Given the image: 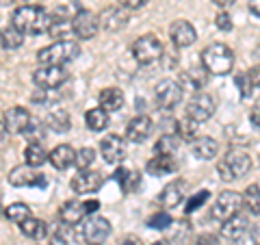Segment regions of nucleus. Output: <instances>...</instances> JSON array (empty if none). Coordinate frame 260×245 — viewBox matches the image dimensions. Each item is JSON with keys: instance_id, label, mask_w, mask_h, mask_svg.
<instances>
[{"instance_id": "nucleus-1", "label": "nucleus", "mask_w": 260, "mask_h": 245, "mask_svg": "<svg viewBox=\"0 0 260 245\" xmlns=\"http://www.w3.org/2000/svg\"><path fill=\"white\" fill-rule=\"evenodd\" d=\"M50 13L44 7L37 5H24L11 18V26L18 28L22 35H46L50 28Z\"/></svg>"}, {"instance_id": "nucleus-2", "label": "nucleus", "mask_w": 260, "mask_h": 245, "mask_svg": "<svg viewBox=\"0 0 260 245\" xmlns=\"http://www.w3.org/2000/svg\"><path fill=\"white\" fill-rule=\"evenodd\" d=\"M251 167H254V161L247 152H241V150H232L228 152L225 157H221V161L217 163V174L223 182H234V180H241L245 178Z\"/></svg>"}, {"instance_id": "nucleus-3", "label": "nucleus", "mask_w": 260, "mask_h": 245, "mask_svg": "<svg viewBox=\"0 0 260 245\" xmlns=\"http://www.w3.org/2000/svg\"><path fill=\"white\" fill-rule=\"evenodd\" d=\"M202 65L210 74L225 76L234 68V52L228 44H210L202 52Z\"/></svg>"}, {"instance_id": "nucleus-4", "label": "nucleus", "mask_w": 260, "mask_h": 245, "mask_svg": "<svg viewBox=\"0 0 260 245\" xmlns=\"http://www.w3.org/2000/svg\"><path fill=\"white\" fill-rule=\"evenodd\" d=\"M80 46L76 42H70V39H61V42H54L52 46L42 48L37 52V61L39 65H68L72 61H76L80 56Z\"/></svg>"}, {"instance_id": "nucleus-5", "label": "nucleus", "mask_w": 260, "mask_h": 245, "mask_svg": "<svg viewBox=\"0 0 260 245\" xmlns=\"http://www.w3.org/2000/svg\"><path fill=\"white\" fill-rule=\"evenodd\" d=\"M32 80L42 91H52L70 80V70H65V65H39L32 74Z\"/></svg>"}, {"instance_id": "nucleus-6", "label": "nucleus", "mask_w": 260, "mask_h": 245, "mask_svg": "<svg viewBox=\"0 0 260 245\" xmlns=\"http://www.w3.org/2000/svg\"><path fill=\"white\" fill-rule=\"evenodd\" d=\"M165 54L160 39L156 35H143L133 44V59L139 65H152Z\"/></svg>"}, {"instance_id": "nucleus-7", "label": "nucleus", "mask_w": 260, "mask_h": 245, "mask_svg": "<svg viewBox=\"0 0 260 245\" xmlns=\"http://www.w3.org/2000/svg\"><path fill=\"white\" fill-rule=\"evenodd\" d=\"M100 208V202L98 200H68L63 204V206L59 208V219L65 224V226H76L80 224L87 215L95 213V210Z\"/></svg>"}, {"instance_id": "nucleus-8", "label": "nucleus", "mask_w": 260, "mask_h": 245, "mask_svg": "<svg viewBox=\"0 0 260 245\" xmlns=\"http://www.w3.org/2000/svg\"><path fill=\"white\" fill-rule=\"evenodd\" d=\"M243 208V195L239 191H223L217 195V202L213 206V217L219 222H225L228 217L241 213Z\"/></svg>"}, {"instance_id": "nucleus-9", "label": "nucleus", "mask_w": 260, "mask_h": 245, "mask_svg": "<svg viewBox=\"0 0 260 245\" xmlns=\"http://www.w3.org/2000/svg\"><path fill=\"white\" fill-rule=\"evenodd\" d=\"M215 113V100L208 94H195L189 104H186V117L193 119L195 124H204L213 117Z\"/></svg>"}, {"instance_id": "nucleus-10", "label": "nucleus", "mask_w": 260, "mask_h": 245, "mask_svg": "<svg viewBox=\"0 0 260 245\" xmlns=\"http://www.w3.org/2000/svg\"><path fill=\"white\" fill-rule=\"evenodd\" d=\"M7 180H9L11 187H37V189H44L48 185L46 176L39 174L35 167L30 165H18L9 171V176H7Z\"/></svg>"}, {"instance_id": "nucleus-11", "label": "nucleus", "mask_w": 260, "mask_h": 245, "mask_svg": "<svg viewBox=\"0 0 260 245\" xmlns=\"http://www.w3.org/2000/svg\"><path fill=\"white\" fill-rule=\"evenodd\" d=\"M184 89L176 83V80H160L154 89V98H156V104L160 109H174L176 104L182 102Z\"/></svg>"}, {"instance_id": "nucleus-12", "label": "nucleus", "mask_w": 260, "mask_h": 245, "mask_svg": "<svg viewBox=\"0 0 260 245\" xmlns=\"http://www.w3.org/2000/svg\"><path fill=\"white\" fill-rule=\"evenodd\" d=\"M98 28H100V24H98V15L87 11V9H80L72 15V33L78 37V39H91L95 37Z\"/></svg>"}, {"instance_id": "nucleus-13", "label": "nucleus", "mask_w": 260, "mask_h": 245, "mask_svg": "<svg viewBox=\"0 0 260 245\" xmlns=\"http://www.w3.org/2000/svg\"><path fill=\"white\" fill-rule=\"evenodd\" d=\"M104 178L100 171H93V169H80L78 174L70 180V187L72 191H74L76 195H87V193H93L102 187Z\"/></svg>"}, {"instance_id": "nucleus-14", "label": "nucleus", "mask_w": 260, "mask_h": 245, "mask_svg": "<svg viewBox=\"0 0 260 245\" xmlns=\"http://www.w3.org/2000/svg\"><path fill=\"white\" fill-rule=\"evenodd\" d=\"M169 39H172V44L178 50H182V48H189L195 44L198 30H195V26L189 20H176L172 24V28H169Z\"/></svg>"}, {"instance_id": "nucleus-15", "label": "nucleus", "mask_w": 260, "mask_h": 245, "mask_svg": "<svg viewBox=\"0 0 260 245\" xmlns=\"http://www.w3.org/2000/svg\"><path fill=\"white\" fill-rule=\"evenodd\" d=\"M100 154L109 165H117L126 159V141L119 135H109L100 141Z\"/></svg>"}, {"instance_id": "nucleus-16", "label": "nucleus", "mask_w": 260, "mask_h": 245, "mask_svg": "<svg viewBox=\"0 0 260 245\" xmlns=\"http://www.w3.org/2000/svg\"><path fill=\"white\" fill-rule=\"evenodd\" d=\"M128 11L124 7H107L100 15H98V24L107 33H117L128 24Z\"/></svg>"}, {"instance_id": "nucleus-17", "label": "nucleus", "mask_w": 260, "mask_h": 245, "mask_svg": "<svg viewBox=\"0 0 260 245\" xmlns=\"http://www.w3.org/2000/svg\"><path fill=\"white\" fill-rule=\"evenodd\" d=\"M109 234H111V224H109V219H104V217L93 215V217H89L87 222L83 224L85 241L93 243V245H100Z\"/></svg>"}, {"instance_id": "nucleus-18", "label": "nucleus", "mask_w": 260, "mask_h": 245, "mask_svg": "<svg viewBox=\"0 0 260 245\" xmlns=\"http://www.w3.org/2000/svg\"><path fill=\"white\" fill-rule=\"evenodd\" d=\"M28 121H30V113L24 107H11L3 115V126L9 135H22L24 128L28 126Z\"/></svg>"}, {"instance_id": "nucleus-19", "label": "nucleus", "mask_w": 260, "mask_h": 245, "mask_svg": "<svg viewBox=\"0 0 260 245\" xmlns=\"http://www.w3.org/2000/svg\"><path fill=\"white\" fill-rule=\"evenodd\" d=\"M154 121L148 115H137L126 124V139L133 143H143L152 135Z\"/></svg>"}, {"instance_id": "nucleus-20", "label": "nucleus", "mask_w": 260, "mask_h": 245, "mask_svg": "<svg viewBox=\"0 0 260 245\" xmlns=\"http://www.w3.org/2000/svg\"><path fill=\"white\" fill-rule=\"evenodd\" d=\"M186 187H189V182H186L184 178H178V180H172L169 185H165V189L160 191L158 202H160L165 208H176L178 204H182V200H184V195H186Z\"/></svg>"}, {"instance_id": "nucleus-21", "label": "nucleus", "mask_w": 260, "mask_h": 245, "mask_svg": "<svg viewBox=\"0 0 260 245\" xmlns=\"http://www.w3.org/2000/svg\"><path fill=\"white\" fill-rule=\"evenodd\" d=\"M74 159H76V150L72 148V145L63 143V145H56V148L48 154V161H50V165L54 169H70L72 165H74Z\"/></svg>"}, {"instance_id": "nucleus-22", "label": "nucleus", "mask_w": 260, "mask_h": 245, "mask_svg": "<svg viewBox=\"0 0 260 245\" xmlns=\"http://www.w3.org/2000/svg\"><path fill=\"white\" fill-rule=\"evenodd\" d=\"M150 176H162V174H174L178 171V161L174 159V154H156L154 159L148 161L145 165Z\"/></svg>"}, {"instance_id": "nucleus-23", "label": "nucleus", "mask_w": 260, "mask_h": 245, "mask_svg": "<svg viewBox=\"0 0 260 245\" xmlns=\"http://www.w3.org/2000/svg\"><path fill=\"white\" fill-rule=\"evenodd\" d=\"M98 102H100V109H104L107 113H115L124 107L126 98H124V91H121L119 87H107L100 91V96H98Z\"/></svg>"}, {"instance_id": "nucleus-24", "label": "nucleus", "mask_w": 260, "mask_h": 245, "mask_svg": "<svg viewBox=\"0 0 260 245\" xmlns=\"http://www.w3.org/2000/svg\"><path fill=\"white\" fill-rule=\"evenodd\" d=\"M193 157L200 161H213L219 152V143L215 141L213 137H195L191 143Z\"/></svg>"}, {"instance_id": "nucleus-25", "label": "nucleus", "mask_w": 260, "mask_h": 245, "mask_svg": "<svg viewBox=\"0 0 260 245\" xmlns=\"http://www.w3.org/2000/svg\"><path fill=\"white\" fill-rule=\"evenodd\" d=\"M247 224H249L247 217H243L241 213L228 217L221 226V236H225V239H230V241L239 239V236H243L247 232Z\"/></svg>"}, {"instance_id": "nucleus-26", "label": "nucleus", "mask_w": 260, "mask_h": 245, "mask_svg": "<svg viewBox=\"0 0 260 245\" xmlns=\"http://www.w3.org/2000/svg\"><path fill=\"white\" fill-rule=\"evenodd\" d=\"M113 180L119 185V189L124 193H133L139 189L141 185V176L137 171H130V169H124V167H117L115 174H113Z\"/></svg>"}, {"instance_id": "nucleus-27", "label": "nucleus", "mask_w": 260, "mask_h": 245, "mask_svg": "<svg viewBox=\"0 0 260 245\" xmlns=\"http://www.w3.org/2000/svg\"><path fill=\"white\" fill-rule=\"evenodd\" d=\"M20 226V232L24 236H28V239L32 241H39V239H44V236L48 234V224L44 222V219H37V217H28V219H24Z\"/></svg>"}, {"instance_id": "nucleus-28", "label": "nucleus", "mask_w": 260, "mask_h": 245, "mask_svg": "<svg viewBox=\"0 0 260 245\" xmlns=\"http://www.w3.org/2000/svg\"><path fill=\"white\" fill-rule=\"evenodd\" d=\"M46 126L52 130V133H68V130L72 128V119H70V113L65 109H56L52 111L50 115L46 117Z\"/></svg>"}, {"instance_id": "nucleus-29", "label": "nucleus", "mask_w": 260, "mask_h": 245, "mask_svg": "<svg viewBox=\"0 0 260 245\" xmlns=\"http://www.w3.org/2000/svg\"><path fill=\"white\" fill-rule=\"evenodd\" d=\"M85 124H87L89 130H93V133H102V130L109 126V113L104 109H100V107L89 109L85 113Z\"/></svg>"}, {"instance_id": "nucleus-30", "label": "nucleus", "mask_w": 260, "mask_h": 245, "mask_svg": "<svg viewBox=\"0 0 260 245\" xmlns=\"http://www.w3.org/2000/svg\"><path fill=\"white\" fill-rule=\"evenodd\" d=\"M24 159H26V165L30 167H39L44 165V163L48 161V152L44 148L42 141H32L26 145V150H24Z\"/></svg>"}, {"instance_id": "nucleus-31", "label": "nucleus", "mask_w": 260, "mask_h": 245, "mask_svg": "<svg viewBox=\"0 0 260 245\" xmlns=\"http://www.w3.org/2000/svg\"><path fill=\"white\" fill-rule=\"evenodd\" d=\"M22 44H24V35L18 28L7 26L0 30V46H3L5 50H18V48H22Z\"/></svg>"}, {"instance_id": "nucleus-32", "label": "nucleus", "mask_w": 260, "mask_h": 245, "mask_svg": "<svg viewBox=\"0 0 260 245\" xmlns=\"http://www.w3.org/2000/svg\"><path fill=\"white\" fill-rule=\"evenodd\" d=\"M5 215H7V219H9V222H13V224H22L24 219H28V217L32 215V210H30L28 204L15 202V204H11V206H7V208H5Z\"/></svg>"}, {"instance_id": "nucleus-33", "label": "nucleus", "mask_w": 260, "mask_h": 245, "mask_svg": "<svg viewBox=\"0 0 260 245\" xmlns=\"http://www.w3.org/2000/svg\"><path fill=\"white\" fill-rule=\"evenodd\" d=\"M208 76L204 74V72H198V70H186L180 74V87H191V89H200L206 85Z\"/></svg>"}, {"instance_id": "nucleus-34", "label": "nucleus", "mask_w": 260, "mask_h": 245, "mask_svg": "<svg viewBox=\"0 0 260 245\" xmlns=\"http://www.w3.org/2000/svg\"><path fill=\"white\" fill-rule=\"evenodd\" d=\"M178 145H180L178 135H162L156 141V145H154V154H174Z\"/></svg>"}, {"instance_id": "nucleus-35", "label": "nucleus", "mask_w": 260, "mask_h": 245, "mask_svg": "<svg viewBox=\"0 0 260 245\" xmlns=\"http://www.w3.org/2000/svg\"><path fill=\"white\" fill-rule=\"evenodd\" d=\"M198 126L200 124H195V121L189 117L180 119L178 121V139H182V141H193V139L198 137Z\"/></svg>"}, {"instance_id": "nucleus-36", "label": "nucleus", "mask_w": 260, "mask_h": 245, "mask_svg": "<svg viewBox=\"0 0 260 245\" xmlns=\"http://www.w3.org/2000/svg\"><path fill=\"white\" fill-rule=\"evenodd\" d=\"M243 206H247L251 213L258 215L260 213V202H258V185H251L245 189V195H243Z\"/></svg>"}, {"instance_id": "nucleus-37", "label": "nucleus", "mask_w": 260, "mask_h": 245, "mask_svg": "<svg viewBox=\"0 0 260 245\" xmlns=\"http://www.w3.org/2000/svg\"><path fill=\"white\" fill-rule=\"evenodd\" d=\"M93 161H95V150H93V148H83V150L76 152L74 165H76L78 169H89Z\"/></svg>"}, {"instance_id": "nucleus-38", "label": "nucleus", "mask_w": 260, "mask_h": 245, "mask_svg": "<svg viewBox=\"0 0 260 245\" xmlns=\"http://www.w3.org/2000/svg\"><path fill=\"white\" fill-rule=\"evenodd\" d=\"M24 137L28 139V143H32V141H39V139H44L42 135H44V124L39 119H32L30 117V121H28V126L24 128V133H22Z\"/></svg>"}, {"instance_id": "nucleus-39", "label": "nucleus", "mask_w": 260, "mask_h": 245, "mask_svg": "<svg viewBox=\"0 0 260 245\" xmlns=\"http://www.w3.org/2000/svg\"><path fill=\"white\" fill-rule=\"evenodd\" d=\"M174 224V219L169 213H165V210H160V213H154L150 219H148V226L154 228V230H165V228H169Z\"/></svg>"}, {"instance_id": "nucleus-40", "label": "nucleus", "mask_w": 260, "mask_h": 245, "mask_svg": "<svg viewBox=\"0 0 260 245\" xmlns=\"http://www.w3.org/2000/svg\"><path fill=\"white\" fill-rule=\"evenodd\" d=\"M210 198V191H206V189H202L200 193H195L193 195V198L189 200V202H186V213H195V210H198L200 206H204V204H206V200Z\"/></svg>"}, {"instance_id": "nucleus-41", "label": "nucleus", "mask_w": 260, "mask_h": 245, "mask_svg": "<svg viewBox=\"0 0 260 245\" xmlns=\"http://www.w3.org/2000/svg\"><path fill=\"white\" fill-rule=\"evenodd\" d=\"M215 26H217L219 30H223V33L232 30V18H230L228 13H219L217 18H215Z\"/></svg>"}, {"instance_id": "nucleus-42", "label": "nucleus", "mask_w": 260, "mask_h": 245, "mask_svg": "<svg viewBox=\"0 0 260 245\" xmlns=\"http://www.w3.org/2000/svg\"><path fill=\"white\" fill-rule=\"evenodd\" d=\"M117 3L124 7L126 11H139V9H143V7L150 3V0H117Z\"/></svg>"}, {"instance_id": "nucleus-43", "label": "nucleus", "mask_w": 260, "mask_h": 245, "mask_svg": "<svg viewBox=\"0 0 260 245\" xmlns=\"http://www.w3.org/2000/svg\"><path fill=\"white\" fill-rule=\"evenodd\" d=\"M191 245H219V239H217L215 234L204 232V234H198V236H195Z\"/></svg>"}, {"instance_id": "nucleus-44", "label": "nucleus", "mask_w": 260, "mask_h": 245, "mask_svg": "<svg viewBox=\"0 0 260 245\" xmlns=\"http://www.w3.org/2000/svg\"><path fill=\"white\" fill-rule=\"evenodd\" d=\"M237 83L241 85V94H243V98H247V96H251V91H254V83H247V74H241V76H237Z\"/></svg>"}, {"instance_id": "nucleus-45", "label": "nucleus", "mask_w": 260, "mask_h": 245, "mask_svg": "<svg viewBox=\"0 0 260 245\" xmlns=\"http://www.w3.org/2000/svg\"><path fill=\"white\" fill-rule=\"evenodd\" d=\"M119 245H143V241L139 239V236H135V234H128V236H124V239L119 241Z\"/></svg>"}, {"instance_id": "nucleus-46", "label": "nucleus", "mask_w": 260, "mask_h": 245, "mask_svg": "<svg viewBox=\"0 0 260 245\" xmlns=\"http://www.w3.org/2000/svg\"><path fill=\"white\" fill-rule=\"evenodd\" d=\"M48 245H70V241H68V236H63V234L59 232V234H54V236H52Z\"/></svg>"}, {"instance_id": "nucleus-47", "label": "nucleus", "mask_w": 260, "mask_h": 245, "mask_svg": "<svg viewBox=\"0 0 260 245\" xmlns=\"http://www.w3.org/2000/svg\"><path fill=\"white\" fill-rule=\"evenodd\" d=\"M213 3H215L217 7H221V9H228V7L234 5V0H213Z\"/></svg>"}, {"instance_id": "nucleus-48", "label": "nucleus", "mask_w": 260, "mask_h": 245, "mask_svg": "<svg viewBox=\"0 0 260 245\" xmlns=\"http://www.w3.org/2000/svg\"><path fill=\"white\" fill-rule=\"evenodd\" d=\"M7 135H9V133H7V130H5V126H3V121H0V145H3V143H5V139H7Z\"/></svg>"}, {"instance_id": "nucleus-49", "label": "nucleus", "mask_w": 260, "mask_h": 245, "mask_svg": "<svg viewBox=\"0 0 260 245\" xmlns=\"http://www.w3.org/2000/svg\"><path fill=\"white\" fill-rule=\"evenodd\" d=\"M251 124H254V128H258V107L254 109V115H251Z\"/></svg>"}, {"instance_id": "nucleus-50", "label": "nucleus", "mask_w": 260, "mask_h": 245, "mask_svg": "<svg viewBox=\"0 0 260 245\" xmlns=\"http://www.w3.org/2000/svg\"><path fill=\"white\" fill-rule=\"evenodd\" d=\"M154 245H174V243H172V241H156Z\"/></svg>"}, {"instance_id": "nucleus-51", "label": "nucleus", "mask_w": 260, "mask_h": 245, "mask_svg": "<svg viewBox=\"0 0 260 245\" xmlns=\"http://www.w3.org/2000/svg\"><path fill=\"white\" fill-rule=\"evenodd\" d=\"M91 245H93V243H91Z\"/></svg>"}]
</instances>
